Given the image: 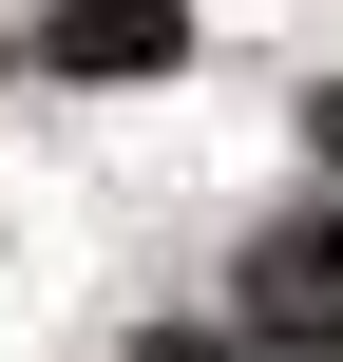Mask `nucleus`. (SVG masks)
I'll return each mask as SVG.
<instances>
[{
  "label": "nucleus",
  "mask_w": 343,
  "mask_h": 362,
  "mask_svg": "<svg viewBox=\"0 0 343 362\" xmlns=\"http://www.w3.org/2000/svg\"><path fill=\"white\" fill-rule=\"evenodd\" d=\"M134 362H229V344H210V325H153V344H134Z\"/></svg>",
  "instance_id": "obj_3"
},
{
  "label": "nucleus",
  "mask_w": 343,
  "mask_h": 362,
  "mask_svg": "<svg viewBox=\"0 0 343 362\" xmlns=\"http://www.w3.org/2000/svg\"><path fill=\"white\" fill-rule=\"evenodd\" d=\"M229 305H248V344H267V362H343V191H325V210H286V229L248 248Z\"/></svg>",
  "instance_id": "obj_1"
},
{
  "label": "nucleus",
  "mask_w": 343,
  "mask_h": 362,
  "mask_svg": "<svg viewBox=\"0 0 343 362\" xmlns=\"http://www.w3.org/2000/svg\"><path fill=\"white\" fill-rule=\"evenodd\" d=\"M306 134H325V153H343V76H325V95H306Z\"/></svg>",
  "instance_id": "obj_4"
},
{
  "label": "nucleus",
  "mask_w": 343,
  "mask_h": 362,
  "mask_svg": "<svg viewBox=\"0 0 343 362\" xmlns=\"http://www.w3.org/2000/svg\"><path fill=\"white\" fill-rule=\"evenodd\" d=\"M38 57H57V76H172V57H191V0H57Z\"/></svg>",
  "instance_id": "obj_2"
}]
</instances>
